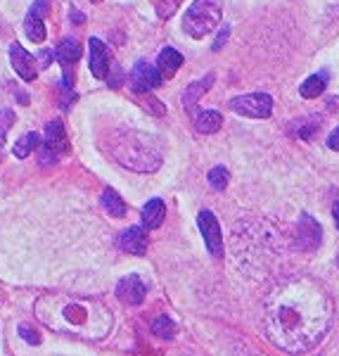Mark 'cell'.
I'll use <instances>...</instances> for the list:
<instances>
[{
	"label": "cell",
	"instance_id": "obj_13",
	"mask_svg": "<svg viewBox=\"0 0 339 356\" xmlns=\"http://www.w3.org/2000/svg\"><path fill=\"white\" fill-rule=\"evenodd\" d=\"M214 86V74H206L204 79H199V81H195L190 88H185V95H183V105H185L188 112H192L195 107H197L199 97H202L206 90Z\"/></svg>",
	"mask_w": 339,
	"mask_h": 356
},
{
	"label": "cell",
	"instance_id": "obj_30",
	"mask_svg": "<svg viewBox=\"0 0 339 356\" xmlns=\"http://www.w3.org/2000/svg\"><path fill=\"white\" fill-rule=\"evenodd\" d=\"M50 60H53V50H43V53H41V67H48Z\"/></svg>",
	"mask_w": 339,
	"mask_h": 356
},
{
	"label": "cell",
	"instance_id": "obj_1",
	"mask_svg": "<svg viewBox=\"0 0 339 356\" xmlns=\"http://www.w3.org/2000/svg\"><path fill=\"white\" fill-rule=\"evenodd\" d=\"M36 316L50 330L78 340H100L112 330V312L85 297L45 295L36 304Z\"/></svg>",
	"mask_w": 339,
	"mask_h": 356
},
{
	"label": "cell",
	"instance_id": "obj_28",
	"mask_svg": "<svg viewBox=\"0 0 339 356\" xmlns=\"http://www.w3.org/2000/svg\"><path fill=\"white\" fill-rule=\"evenodd\" d=\"M228 36H231V26H223L221 31H218V36H216L214 45H211V50H221V48H223V43L228 41Z\"/></svg>",
	"mask_w": 339,
	"mask_h": 356
},
{
	"label": "cell",
	"instance_id": "obj_17",
	"mask_svg": "<svg viewBox=\"0 0 339 356\" xmlns=\"http://www.w3.org/2000/svg\"><path fill=\"white\" fill-rule=\"evenodd\" d=\"M327 81H330V74H327V72L313 74V76H308L306 81L299 86V93H301V97H306V100H313V97L325 93Z\"/></svg>",
	"mask_w": 339,
	"mask_h": 356
},
{
	"label": "cell",
	"instance_id": "obj_3",
	"mask_svg": "<svg viewBox=\"0 0 339 356\" xmlns=\"http://www.w3.org/2000/svg\"><path fill=\"white\" fill-rule=\"evenodd\" d=\"M223 17V3L221 0H195L183 17V29L188 36L204 38L221 24Z\"/></svg>",
	"mask_w": 339,
	"mask_h": 356
},
{
	"label": "cell",
	"instance_id": "obj_19",
	"mask_svg": "<svg viewBox=\"0 0 339 356\" xmlns=\"http://www.w3.org/2000/svg\"><path fill=\"white\" fill-rule=\"evenodd\" d=\"M43 19H45V17H41V15H33V13L26 15V19H24V33H26V38L31 43H43L45 36H48Z\"/></svg>",
	"mask_w": 339,
	"mask_h": 356
},
{
	"label": "cell",
	"instance_id": "obj_22",
	"mask_svg": "<svg viewBox=\"0 0 339 356\" xmlns=\"http://www.w3.org/2000/svg\"><path fill=\"white\" fill-rule=\"evenodd\" d=\"M152 332L159 337V340H174V337H176V323L169 318V316H159V318L152 321Z\"/></svg>",
	"mask_w": 339,
	"mask_h": 356
},
{
	"label": "cell",
	"instance_id": "obj_24",
	"mask_svg": "<svg viewBox=\"0 0 339 356\" xmlns=\"http://www.w3.org/2000/svg\"><path fill=\"white\" fill-rule=\"evenodd\" d=\"M13 124H15V112L13 110H3V112H0V157H3L5 138H8V131L13 129Z\"/></svg>",
	"mask_w": 339,
	"mask_h": 356
},
{
	"label": "cell",
	"instance_id": "obj_2",
	"mask_svg": "<svg viewBox=\"0 0 339 356\" xmlns=\"http://www.w3.org/2000/svg\"><path fill=\"white\" fill-rule=\"evenodd\" d=\"M109 154L126 169L140 171V174L159 169V164H162L159 143L152 136L140 134V131H119L109 143Z\"/></svg>",
	"mask_w": 339,
	"mask_h": 356
},
{
	"label": "cell",
	"instance_id": "obj_8",
	"mask_svg": "<svg viewBox=\"0 0 339 356\" xmlns=\"http://www.w3.org/2000/svg\"><path fill=\"white\" fill-rule=\"evenodd\" d=\"M147 295V285L145 280L140 278V275L131 273L126 275V278L119 280L117 285V297L122 300L124 304H131V307H138V304H142V300H145Z\"/></svg>",
	"mask_w": 339,
	"mask_h": 356
},
{
	"label": "cell",
	"instance_id": "obj_27",
	"mask_svg": "<svg viewBox=\"0 0 339 356\" xmlns=\"http://www.w3.org/2000/svg\"><path fill=\"white\" fill-rule=\"evenodd\" d=\"M19 335L24 337L28 344H41V335H38V330H31L28 325H19Z\"/></svg>",
	"mask_w": 339,
	"mask_h": 356
},
{
	"label": "cell",
	"instance_id": "obj_33",
	"mask_svg": "<svg viewBox=\"0 0 339 356\" xmlns=\"http://www.w3.org/2000/svg\"><path fill=\"white\" fill-rule=\"evenodd\" d=\"M337 268H339V254H337Z\"/></svg>",
	"mask_w": 339,
	"mask_h": 356
},
{
	"label": "cell",
	"instance_id": "obj_10",
	"mask_svg": "<svg viewBox=\"0 0 339 356\" xmlns=\"http://www.w3.org/2000/svg\"><path fill=\"white\" fill-rule=\"evenodd\" d=\"M10 60H13V69L19 74L24 81H33L38 76L36 72V60H33L31 53H26L19 43H13L10 45Z\"/></svg>",
	"mask_w": 339,
	"mask_h": 356
},
{
	"label": "cell",
	"instance_id": "obj_31",
	"mask_svg": "<svg viewBox=\"0 0 339 356\" xmlns=\"http://www.w3.org/2000/svg\"><path fill=\"white\" fill-rule=\"evenodd\" d=\"M74 24H83V22H85V17L81 15V13H78V10H74Z\"/></svg>",
	"mask_w": 339,
	"mask_h": 356
},
{
	"label": "cell",
	"instance_id": "obj_12",
	"mask_svg": "<svg viewBox=\"0 0 339 356\" xmlns=\"http://www.w3.org/2000/svg\"><path fill=\"white\" fill-rule=\"evenodd\" d=\"M81 53H83L81 43H78L76 38H65V41L57 45L55 57H57V62H60V65L65 67V72H67V69H72L78 60H81Z\"/></svg>",
	"mask_w": 339,
	"mask_h": 356
},
{
	"label": "cell",
	"instance_id": "obj_5",
	"mask_svg": "<svg viewBox=\"0 0 339 356\" xmlns=\"http://www.w3.org/2000/svg\"><path fill=\"white\" fill-rule=\"evenodd\" d=\"M231 110L251 119H268L273 112V97L268 93H249L238 95L231 100Z\"/></svg>",
	"mask_w": 339,
	"mask_h": 356
},
{
	"label": "cell",
	"instance_id": "obj_21",
	"mask_svg": "<svg viewBox=\"0 0 339 356\" xmlns=\"http://www.w3.org/2000/svg\"><path fill=\"white\" fill-rule=\"evenodd\" d=\"M36 147H41V136H38L36 131H31V134H24V136L19 138V140L15 143L13 152H15V157L26 159L28 154L36 150Z\"/></svg>",
	"mask_w": 339,
	"mask_h": 356
},
{
	"label": "cell",
	"instance_id": "obj_16",
	"mask_svg": "<svg viewBox=\"0 0 339 356\" xmlns=\"http://www.w3.org/2000/svg\"><path fill=\"white\" fill-rule=\"evenodd\" d=\"M299 243L306 250H311V247L320 243V226L308 214H304L301 221H299Z\"/></svg>",
	"mask_w": 339,
	"mask_h": 356
},
{
	"label": "cell",
	"instance_id": "obj_6",
	"mask_svg": "<svg viewBox=\"0 0 339 356\" xmlns=\"http://www.w3.org/2000/svg\"><path fill=\"white\" fill-rule=\"evenodd\" d=\"M129 81H131V90H133V93H152L154 88L162 86L164 76L157 67H152L149 62L140 60V62H135L133 69H131Z\"/></svg>",
	"mask_w": 339,
	"mask_h": 356
},
{
	"label": "cell",
	"instance_id": "obj_32",
	"mask_svg": "<svg viewBox=\"0 0 339 356\" xmlns=\"http://www.w3.org/2000/svg\"><path fill=\"white\" fill-rule=\"evenodd\" d=\"M332 216H335V223H337V228H339V202L332 207Z\"/></svg>",
	"mask_w": 339,
	"mask_h": 356
},
{
	"label": "cell",
	"instance_id": "obj_23",
	"mask_svg": "<svg viewBox=\"0 0 339 356\" xmlns=\"http://www.w3.org/2000/svg\"><path fill=\"white\" fill-rule=\"evenodd\" d=\"M228 181H231V174H228L226 166H214V169L209 171V183L214 191H223V188L228 186Z\"/></svg>",
	"mask_w": 339,
	"mask_h": 356
},
{
	"label": "cell",
	"instance_id": "obj_9",
	"mask_svg": "<svg viewBox=\"0 0 339 356\" xmlns=\"http://www.w3.org/2000/svg\"><path fill=\"white\" fill-rule=\"evenodd\" d=\"M88 67L95 79H107L109 74V50L100 38L88 41Z\"/></svg>",
	"mask_w": 339,
	"mask_h": 356
},
{
	"label": "cell",
	"instance_id": "obj_25",
	"mask_svg": "<svg viewBox=\"0 0 339 356\" xmlns=\"http://www.w3.org/2000/svg\"><path fill=\"white\" fill-rule=\"evenodd\" d=\"M178 5H181V0H159L157 3V13L162 19H169V17H174V13L178 10Z\"/></svg>",
	"mask_w": 339,
	"mask_h": 356
},
{
	"label": "cell",
	"instance_id": "obj_14",
	"mask_svg": "<svg viewBox=\"0 0 339 356\" xmlns=\"http://www.w3.org/2000/svg\"><path fill=\"white\" fill-rule=\"evenodd\" d=\"M181 65H183V55L174 48H164L157 57V69L162 72L164 79L176 76V72L181 69Z\"/></svg>",
	"mask_w": 339,
	"mask_h": 356
},
{
	"label": "cell",
	"instance_id": "obj_11",
	"mask_svg": "<svg viewBox=\"0 0 339 356\" xmlns=\"http://www.w3.org/2000/svg\"><path fill=\"white\" fill-rule=\"evenodd\" d=\"M147 231L145 226H131L122 233V247L129 254H145L147 252Z\"/></svg>",
	"mask_w": 339,
	"mask_h": 356
},
{
	"label": "cell",
	"instance_id": "obj_29",
	"mask_svg": "<svg viewBox=\"0 0 339 356\" xmlns=\"http://www.w3.org/2000/svg\"><path fill=\"white\" fill-rule=\"evenodd\" d=\"M327 147H330V150H337L339 152V126L335 131H332L330 136H327Z\"/></svg>",
	"mask_w": 339,
	"mask_h": 356
},
{
	"label": "cell",
	"instance_id": "obj_20",
	"mask_svg": "<svg viewBox=\"0 0 339 356\" xmlns=\"http://www.w3.org/2000/svg\"><path fill=\"white\" fill-rule=\"evenodd\" d=\"M102 207H105L109 216H117V219H124L126 216V202L114 188H105V193H102Z\"/></svg>",
	"mask_w": 339,
	"mask_h": 356
},
{
	"label": "cell",
	"instance_id": "obj_4",
	"mask_svg": "<svg viewBox=\"0 0 339 356\" xmlns=\"http://www.w3.org/2000/svg\"><path fill=\"white\" fill-rule=\"evenodd\" d=\"M41 164L43 166H50V164H57V159L65 157L69 152V138H67V131H65V124L60 119L50 122L45 126V140L41 143Z\"/></svg>",
	"mask_w": 339,
	"mask_h": 356
},
{
	"label": "cell",
	"instance_id": "obj_15",
	"mask_svg": "<svg viewBox=\"0 0 339 356\" xmlns=\"http://www.w3.org/2000/svg\"><path fill=\"white\" fill-rule=\"evenodd\" d=\"M164 216H166V204L159 197L149 200L142 207V226L145 228H159L164 223Z\"/></svg>",
	"mask_w": 339,
	"mask_h": 356
},
{
	"label": "cell",
	"instance_id": "obj_26",
	"mask_svg": "<svg viewBox=\"0 0 339 356\" xmlns=\"http://www.w3.org/2000/svg\"><path fill=\"white\" fill-rule=\"evenodd\" d=\"M124 79H126L124 69H119L117 65H114L112 69H109V74H107V83H109V88H122Z\"/></svg>",
	"mask_w": 339,
	"mask_h": 356
},
{
	"label": "cell",
	"instance_id": "obj_7",
	"mask_svg": "<svg viewBox=\"0 0 339 356\" xmlns=\"http://www.w3.org/2000/svg\"><path fill=\"white\" fill-rule=\"evenodd\" d=\"M197 223H199V231H202L206 250L214 257H223V233H221V226H218L214 211H209V209L199 211Z\"/></svg>",
	"mask_w": 339,
	"mask_h": 356
},
{
	"label": "cell",
	"instance_id": "obj_18",
	"mask_svg": "<svg viewBox=\"0 0 339 356\" xmlns=\"http://www.w3.org/2000/svg\"><path fill=\"white\" fill-rule=\"evenodd\" d=\"M221 126H223V114L216 110H204L195 117V129H197V134H206V136L216 134Z\"/></svg>",
	"mask_w": 339,
	"mask_h": 356
}]
</instances>
